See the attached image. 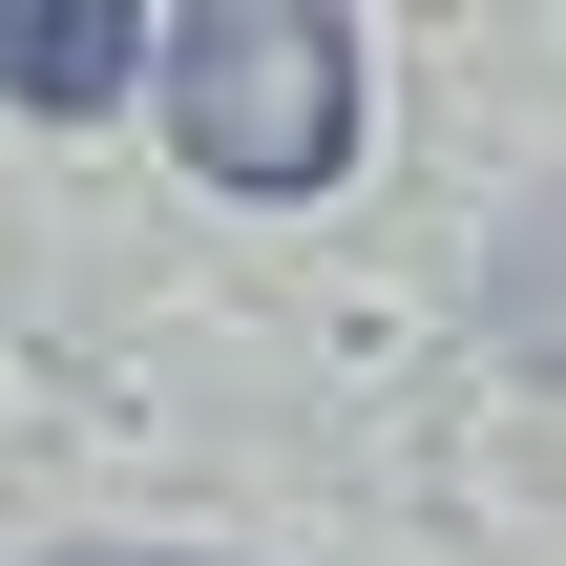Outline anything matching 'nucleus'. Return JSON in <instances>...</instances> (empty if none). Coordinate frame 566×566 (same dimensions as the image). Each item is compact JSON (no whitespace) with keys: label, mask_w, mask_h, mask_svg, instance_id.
I'll list each match as a JSON object with an SVG mask.
<instances>
[{"label":"nucleus","mask_w":566,"mask_h":566,"mask_svg":"<svg viewBox=\"0 0 566 566\" xmlns=\"http://www.w3.org/2000/svg\"><path fill=\"white\" fill-rule=\"evenodd\" d=\"M105 84H147L126 0H0V105H105Z\"/></svg>","instance_id":"2"},{"label":"nucleus","mask_w":566,"mask_h":566,"mask_svg":"<svg viewBox=\"0 0 566 566\" xmlns=\"http://www.w3.org/2000/svg\"><path fill=\"white\" fill-rule=\"evenodd\" d=\"M147 84H168V147L210 189H336L357 168V21L336 0H189L147 21Z\"/></svg>","instance_id":"1"}]
</instances>
